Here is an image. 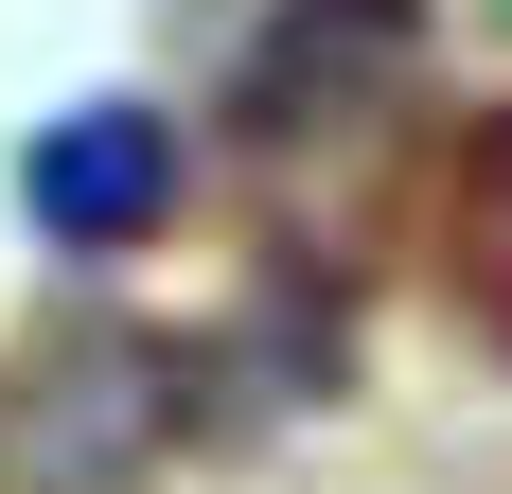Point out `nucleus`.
<instances>
[{"label": "nucleus", "instance_id": "nucleus-3", "mask_svg": "<svg viewBox=\"0 0 512 494\" xmlns=\"http://www.w3.org/2000/svg\"><path fill=\"white\" fill-rule=\"evenodd\" d=\"M495 18H512V0H495Z\"/></svg>", "mask_w": 512, "mask_h": 494}, {"label": "nucleus", "instance_id": "nucleus-2", "mask_svg": "<svg viewBox=\"0 0 512 494\" xmlns=\"http://www.w3.org/2000/svg\"><path fill=\"white\" fill-rule=\"evenodd\" d=\"M442 230H460V300L495 318V353H512V106L460 142V195H442Z\"/></svg>", "mask_w": 512, "mask_h": 494}, {"label": "nucleus", "instance_id": "nucleus-1", "mask_svg": "<svg viewBox=\"0 0 512 494\" xmlns=\"http://www.w3.org/2000/svg\"><path fill=\"white\" fill-rule=\"evenodd\" d=\"M18 212H36L53 247H142L159 212H177V124L159 106H53L36 142H18Z\"/></svg>", "mask_w": 512, "mask_h": 494}]
</instances>
